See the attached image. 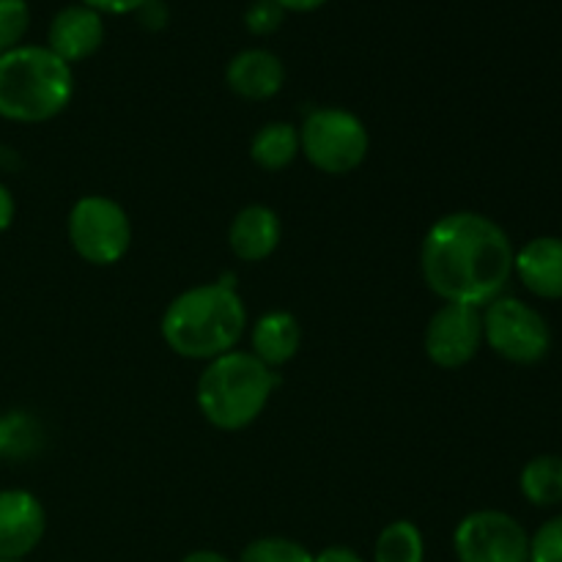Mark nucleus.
<instances>
[{
    "label": "nucleus",
    "mask_w": 562,
    "mask_h": 562,
    "mask_svg": "<svg viewBox=\"0 0 562 562\" xmlns=\"http://www.w3.org/2000/svg\"><path fill=\"white\" fill-rule=\"evenodd\" d=\"M516 250L499 223L477 212H450L426 231L420 272L442 302L483 311L514 278Z\"/></svg>",
    "instance_id": "1"
},
{
    "label": "nucleus",
    "mask_w": 562,
    "mask_h": 562,
    "mask_svg": "<svg viewBox=\"0 0 562 562\" xmlns=\"http://www.w3.org/2000/svg\"><path fill=\"white\" fill-rule=\"evenodd\" d=\"M245 329L247 307L239 291L220 280L181 291L159 322L162 340L173 355L201 362L234 351Z\"/></svg>",
    "instance_id": "2"
},
{
    "label": "nucleus",
    "mask_w": 562,
    "mask_h": 562,
    "mask_svg": "<svg viewBox=\"0 0 562 562\" xmlns=\"http://www.w3.org/2000/svg\"><path fill=\"white\" fill-rule=\"evenodd\" d=\"M71 93V66L47 44H20L0 55V119L44 124L69 108Z\"/></svg>",
    "instance_id": "3"
},
{
    "label": "nucleus",
    "mask_w": 562,
    "mask_h": 562,
    "mask_svg": "<svg viewBox=\"0 0 562 562\" xmlns=\"http://www.w3.org/2000/svg\"><path fill=\"white\" fill-rule=\"evenodd\" d=\"M278 371L263 366L252 351L234 349L214 357L198 376V409L209 426L220 431H241L252 426L278 390Z\"/></svg>",
    "instance_id": "4"
},
{
    "label": "nucleus",
    "mask_w": 562,
    "mask_h": 562,
    "mask_svg": "<svg viewBox=\"0 0 562 562\" xmlns=\"http://www.w3.org/2000/svg\"><path fill=\"white\" fill-rule=\"evenodd\" d=\"M300 146L316 170L327 176H346L366 162L371 135L360 115L351 110L316 108L302 121Z\"/></svg>",
    "instance_id": "5"
},
{
    "label": "nucleus",
    "mask_w": 562,
    "mask_h": 562,
    "mask_svg": "<svg viewBox=\"0 0 562 562\" xmlns=\"http://www.w3.org/2000/svg\"><path fill=\"white\" fill-rule=\"evenodd\" d=\"M483 344L514 366H538L552 351V329L541 311L516 296H497L481 311Z\"/></svg>",
    "instance_id": "6"
},
{
    "label": "nucleus",
    "mask_w": 562,
    "mask_h": 562,
    "mask_svg": "<svg viewBox=\"0 0 562 562\" xmlns=\"http://www.w3.org/2000/svg\"><path fill=\"white\" fill-rule=\"evenodd\" d=\"M66 234L82 261L93 267H113L130 252L132 220L113 198L86 195L71 206Z\"/></svg>",
    "instance_id": "7"
},
{
    "label": "nucleus",
    "mask_w": 562,
    "mask_h": 562,
    "mask_svg": "<svg viewBox=\"0 0 562 562\" xmlns=\"http://www.w3.org/2000/svg\"><path fill=\"white\" fill-rule=\"evenodd\" d=\"M459 562H530V536L505 510H472L453 532Z\"/></svg>",
    "instance_id": "8"
},
{
    "label": "nucleus",
    "mask_w": 562,
    "mask_h": 562,
    "mask_svg": "<svg viewBox=\"0 0 562 562\" xmlns=\"http://www.w3.org/2000/svg\"><path fill=\"white\" fill-rule=\"evenodd\" d=\"M483 346V316L477 307L442 302L437 313L428 318L423 349L437 368L459 371L470 366Z\"/></svg>",
    "instance_id": "9"
},
{
    "label": "nucleus",
    "mask_w": 562,
    "mask_h": 562,
    "mask_svg": "<svg viewBox=\"0 0 562 562\" xmlns=\"http://www.w3.org/2000/svg\"><path fill=\"white\" fill-rule=\"evenodd\" d=\"M47 514L36 494L25 488L0 492V560L22 562L42 543Z\"/></svg>",
    "instance_id": "10"
},
{
    "label": "nucleus",
    "mask_w": 562,
    "mask_h": 562,
    "mask_svg": "<svg viewBox=\"0 0 562 562\" xmlns=\"http://www.w3.org/2000/svg\"><path fill=\"white\" fill-rule=\"evenodd\" d=\"M104 44V20L99 11L75 3L53 16L47 31V47L66 64H80L99 53Z\"/></svg>",
    "instance_id": "11"
},
{
    "label": "nucleus",
    "mask_w": 562,
    "mask_h": 562,
    "mask_svg": "<svg viewBox=\"0 0 562 562\" xmlns=\"http://www.w3.org/2000/svg\"><path fill=\"white\" fill-rule=\"evenodd\" d=\"M225 82L236 97L250 99V102H267L283 91L285 66L272 49H241L225 69Z\"/></svg>",
    "instance_id": "12"
},
{
    "label": "nucleus",
    "mask_w": 562,
    "mask_h": 562,
    "mask_svg": "<svg viewBox=\"0 0 562 562\" xmlns=\"http://www.w3.org/2000/svg\"><path fill=\"white\" fill-rule=\"evenodd\" d=\"M283 239V225L274 209L263 203L245 206L228 228V247L239 261L258 263L274 256Z\"/></svg>",
    "instance_id": "13"
},
{
    "label": "nucleus",
    "mask_w": 562,
    "mask_h": 562,
    "mask_svg": "<svg viewBox=\"0 0 562 562\" xmlns=\"http://www.w3.org/2000/svg\"><path fill=\"white\" fill-rule=\"evenodd\" d=\"M514 274L538 300H562V239L538 236L516 250Z\"/></svg>",
    "instance_id": "14"
},
{
    "label": "nucleus",
    "mask_w": 562,
    "mask_h": 562,
    "mask_svg": "<svg viewBox=\"0 0 562 562\" xmlns=\"http://www.w3.org/2000/svg\"><path fill=\"white\" fill-rule=\"evenodd\" d=\"M302 346V327L294 313L269 311L252 324L250 351L272 371H280L296 357Z\"/></svg>",
    "instance_id": "15"
},
{
    "label": "nucleus",
    "mask_w": 562,
    "mask_h": 562,
    "mask_svg": "<svg viewBox=\"0 0 562 562\" xmlns=\"http://www.w3.org/2000/svg\"><path fill=\"white\" fill-rule=\"evenodd\" d=\"M302 154L300 130L289 121H269L252 135L250 159L267 173H280Z\"/></svg>",
    "instance_id": "16"
},
{
    "label": "nucleus",
    "mask_w": 562,
    "mask_h": 562,
    "mask_svg": "<svg viewBox=\"0 0 562 562\" xmlns=\"http://www.w3.org/2000/svg\"><path fill=\"white\" fill-rule=\"evenodd\" d=\"M525 499L536 508H554L562 503V456L543 453L525 464L519 475Z\"/></svg>",
    "instance_id": "17"
},
{
    "label": "nucleus",
    "mask_w": 562,
    "mask_h": 562,
    "mask_svg": "<svg viewBox=\"0 0 562 562\" xmlns=\"http://www.w3.org/2000/svg\"><path fill=\"white\" fill-rule=\"evenodd\" d=\"M373 562H426V541L415 521H390L373 543Z\"/></svg>",
    "instance_id": "18"
},
{
    "label": "nucleus",
    "mask_w": 562,
    "mask_h": 562,
    "mask_svg": "<svg viewBox=\"0 0 562 562\" xmlns=\"http://www.w3.org/2000/svg\"><path fill=\"white\" fill-rule=\"evenodd\" d=\"M42 428L25 412H9L0 417V456L9 459H27L38 450Z\"/></svg>",
    "instance_id": "19"
},
{
    "label": "nucleus",
    "mask_w": 562,
    "mask_h": 562,
    "mask_svg": "<svg viewBox=\"0 0 562 562\" xmlns=\"http://www.w3.org/2000/svg\"><path fill=\"white\" fill-rule=\"evenodd\" d=\"M236 562H313V552L291 538L267 536L247 543Z\"/></svg>",
    "instance_id": "20"
},
{
    "label": "nucleus",
    "mask_w": 562,
    "mask_h": 562,
    "mask_svg": "<svg viewBox=\"0 0 562 562\" xmlns=\"http://www.w3.org/2000/svg\"><path fill=\"white\" fill-rule=\"evenodd\" d=\"M31 27L27 0H0V55L20 47Z\"/></svg>",
    "instance_id": "21"
},
{
    "label": "nucleus",
    "mask_w": 562,
    "mask_h": 562,
    "mask_svg": "<svg viewBox=\"0 0 562 562\" xmlns=\"http://www.w3.org/2000/svg\"><path fill=\"white\" fill-rule=\"evenodd\" d=\"M530 562H562V514L543 521L530 538Z\"/></svg>",
    "instance_id": "22"
},
{
    "label": "nucleus",
    "mask_w": 562,
    "mask_h": 562,
    "mask_svg": "<svg viewBox=\"0 0 562 562\" xmlns=\"http://www.w3.org/2000/svg\"><path fill=\"white\" fill-rule=\"evenodd\" d=\"M285 20V11L274 0H252L245 14V25L252 36H272Z\"/></svg>",
    "instance_id": "23"
},
{
    "label": "nucleus",
    "mask_w": 562,
    "mask_h": 562,
    "mask_svg": "<svg viewBox=\"0 0 562 562\" xmlns=\"http://www.w3.org/2000/svg\"><path fill=\"white\" fill-rule=\"evenodd\" d=\"M137 20H140V25L146 27V31H162L165 25H168L170 14H168V5L162 3V0H146V3L140 5V9L135 11Z\"/></svg>",
    "instance_id": "24"
},
{
    "label": "nucleus",
    "mask_w": 562,
    "mask_h": 562,
    "mask_svg": "<svg viewBox=\"0 0 562 562\" xmlns=\"http://www.w3.org/2000/svg\"><path fill=\"white\" fill-rule=\"evenodd\" d=\"M80 3L99 14H135L146 0H80Z\"/></svg>",
    "instance_id": "25"
},
{
    "label": "nucleus",
    "mask_w": 562,
    "mask_h": 562,
    "mask_svg": "<svg viewBox=\"0 0 562 562\" xmlns=\"http://www.w3.org/2000/svg\"><path fill=\"white\" fill-rule=\"evenodd\" d=\"M313 562H366L360 552L351 547H327L324 552L313 554Z\"/></svg>",
    "instance_id": "26"
},
{
    "label": "nucleus",
    "mask_w": 562,
    "mask_h": 562,
    "mask_svg": "<svg viewBox=\"0 0 562 562\" xmlns=\"http://www.w3.org/2000/svg\"><path fill=\"white\" fill-rule=\"evenodd\" d=\"M14 217H16L14 195H11L9 187L0 184V234L11 228V223H14Z\"/></svg>",
    "instance_id": "27"
},
{
    "label": "nucleus",
    "mask_w": 562,
    "mask_h": 562,
    "mask_svg": "<svg viewBox=\"0 0 562 562\" xmlns=\"http://www.w3.org/2000/svg\"><path fill=\"white\" fill-rule=\"evenodd\" d=\"M283 11H296V14H307V11L322 9L327 0H274Z\"/></svg>",
    "instance_id": "28"
},
{
    "label": "nucleus",
    "mask_w": 562,
    "mask_h": 562,
    "mask_svg": "<svg viewBox=\"0 0 562 562\" xmlns=\"http://www.w3.org/2000/svg\"><path fill=\"white\" fill-rule=\"evenodd\" d=\"M181 562H234V560L225 558L223 552H214V549H195V552L184 554Z\"/></svg>",
    "instance_id": "29"
},
{
    "label": "nucleus",
    "mask_w": 562,
    "mask_h": 562,
    "mask_svg": "<svg viewBox=\"0 0 562 562\" xmlns=\"http://www.w3.org/2000/svg\"><path fill=\"white\" fill-rule=\"evenodd\" d=\"M0 562H5V560H0Z\"/></svg>",
    "instance_id": "30"
}]
</instances>
